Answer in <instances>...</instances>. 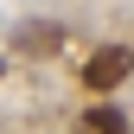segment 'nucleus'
<instances>
[{"label": "nucleus", "mask_w": 134, "mask_h": 134, "mask_svg": "<svg viewBox=\"0 0 134 134\" xmlns=\"http://www.w3.org/2000/svg\"><path fill=\"white\" fill-rule=\"evenodd\" d=\"M128 70H134V51H121V45H109V51H96L90 64H83V83H90V90L102 96V90H115V83H121Z\"/></svg>", "instance_id": "f257e3e1"}, {"label": "nucleus", "mask_w": 134, "mask_h": 134, "mask_svg": "<svg viewBox=\"0 0 134 134\" xmlns=\"http://www.w3.org/2000/svg\"><path fill=\"white\" fill-rule=\"evenodd\" d=\"M58 45H64V26H19V51L45 58V51H58Z\"/></svg>", "instance_id": "f03ea898"}, {"label": "nucleus", "mask_w": 134, "mask_h": 134, "mask_svg": "<svg viewBox=\"0 0 134 134\" xmlns=\"http://www.w3.org/2000/svg\"><path fill=\"white\" fill-rule=\"evenodd\" d=\"M83 134H128V115L109 109V102H96V109H83Z\"/></svg>", "instance_id": "7ed1b4c3"}, {"label": "nucleus", "mask_w": 134, "mask_h": 134, "mask_svg": "<svg viewBox=\"0 0 134 134\" xmlns=\"http://www.w3.org/2000/svg\"><path fill=\"white\" fill-rule=\"evenodd\" d=\"M0 70H7V64H0Z\"/></svg>", "instance_id": "20e7f679"}]
</instances>
